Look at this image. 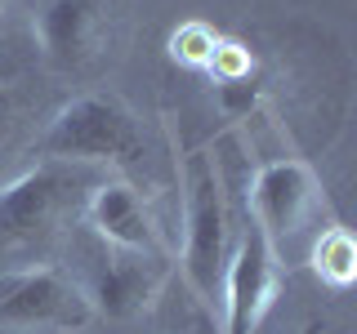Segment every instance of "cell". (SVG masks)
<instances>
[{
    "label": "cell",
    "mask_w": 357,
    "mask_h": 334,
    "mask_svg": "<svg viewBox=\"0 0 357 334\" xmlns=\"http://www.w3.org/2000/svg\"><path fill=\"white\" fill-rule=\"evenodd\" d=\"M255 72H259V58L250 54V45L232 40V36H219L215 58H210V67H206L210 81L215 85H237V81H255Z\"/></svg>",
    "instance_id": "obj_12"
},
{
    "label": "cell",
    "mask_w": 357,
    "mask_h": 334,
    "mask_svg": "<svg viewBox=\"0 0 357 334\" xmlns=\"http://www.w3.org/2000/svg\"><path fill=\"white\" fill-rule=\"evenodd\" d=\"M215 45H219V31L210 27V22H178L170 31V40H165V54H170V63L188 67V72H206L210 58H215Z\"/></svg>",
    "instance_id": "obj_11"
},
{
    "label": "cell",
    "mask_w": 357,
    "mask_h": 334,
    "mask_svg": "<svg viewBox=\"0 0 357 334\" xmlns=\"http://www.w3.org/2000/svg\"><path fill=\"white\" fill-rule=\"evenodd\" d=\"M299 334H340V330H335L331 321H308V326L299 330Z\"/></svg>",
    "instance_id": "obj_15"
},
{
    "label": "cell",
    "mask_w": 357,
    "mask_h": 334,
    "mask_svg": "<svg viewBox=\"0 0 357 334\" xmlns=\"http://www.w3.org/2000/svg\"><path fill=\"white\" fill-rule=\"evenodd\" d=\"M178 187H183V250H178V272H183L188 294L215 317L219 312V285L223 267L232 259L237 241V209L215 170L210 148H192L178 165Z\"/></svg>",
    "instance_id": "obj_2"
},
{
    "label": "cell",
    "mask_w": 357,
    "mask_h": 334,
    "mask_svg": "<svg viewBox=\"0 0 357 334\" xmlns=\"http://www.w3.org/2000/svg\"><path fill=\"white\" fill-rule=\"evenodd\" d=\"M36 156L121 170L134 156H143V120L134 116V107L121 94H107V89L76 94L40 129Z\"/></svg>",
    "instance_id": "obj_4"
},
{
    "label": "cell",
    "mask_w": 357,
    "mask_h": 334,
    "mask_svg": "<svg viewBox=\"0 0 357 334\" xmlns=\"http://www.w3.org/2000/svg\"><path fill=\"white\" fill-rule=\"evenodd\" d=\"M282 272L286 267L277 263L273 245L264 241V232L245 214L237 228V241H232V259L223 267V285H219V334H259L264 317L277 303Z\"/></svg>",
    "instance_id": "obj_6"
},
{
    "label": "cell",
    "mask_w": 357,
    "mask_h": 334,
    "mask_svg": "<svg viewBox=\"0 0 357 334\" xmlns=\"http://www.w3.org/2000/svg\"><path fill=\"white\" fill-rule=\"evenodd\" d=\"M94 321L85 289L54 263L0 267V330H54L76 334Z\"/></svg>",
    "instance_id": "obj_5"
},
{
    "label": "cell",
    "mask_w": 357,
    "mask_h": 334,
    "mask_svg": "<svg viewBox=\"0 0 357 334\" xmlns=\"http://www.w3.org/2000/svg\"><path fill=\"white\" fill-rule=\"evenodd\" d=\"M170 276V263L165 254H139V250H116V245H103L89 254V267L76 281L85 289V303L94 317L107 321H130L139 312H148L156 299H161V285Z\"/></svg>",
    "instance_id": "obj_7"
},
{
    "label": "cell",
    "mask_w": 357,
    "mask_h": 334,
    "mask_svg": "<svg viewBox=\"0 0 357 334\" xmlns=\"http://www.w3.org/2000/svg\"><path fill=\"white\" fill-rule=\"evenodd\" d=\"M215 98L228 120H250L259 111V85L255 81H237V85H215Z\"/></svg>",
    "instance_id": "obj_13"
},
{
    "label": "cell",
    "mask_w": 357,
    "mask_h": 334,
    "mask_svg": "<svg viewBox=\"0 0 357 334\" xmlns=\"http://www.w3.org/2000/svg\"><path fill=\"white\" fill-rule=\"evenodd\" d=\"M76 334H85V330H76Z\"/></svg>",
    "instance_id": "obj_17"
},
{
    "label": "cell",
    "mask_w": 357,
    "mask_h": 334,
    "mask_svg": "<svg viewBox=\"0 0 357 334\" xmlns=\"http://www.w3.org/2000/svg\"><path fill=\"white\" fill-rule=\"evenodd\" d=\"M0 9H5V0H0Z\"/></svg>",
    "instance_id": "obj_16"
},
{
    "label": "cell",
    "mask_w": 357,
    "mask_h": 334,
    "mask_svg": "<svg viewBox=\"0 0 357 334\" xmlns=\"http://www.w3.org/2000/svg\"><path fill=\"white\" fill-rule=\"evenodd\" d=\"M245 214L273 245L282 267H299L308 245L331 218V200L317 170L299 156H273L259 161L245 187Z\"/></svg>",
    "instance_id": "obj_3"
},
{
    "label": "cell",
    "mask_w": 357,
    "mask_h": 334,
    "mask_svg": "<svg viewBox=\"0 0 357 334\" xmlns=\"http://www.w3.org/2000/svg\"><path fill=\"white\" fill-rule=\"evenodd\" d=\"M112 170L81 161L36 156L9 183H0V267H36L67 228L85 214V200Z\"/></svg>",
    "instance_id": "obj_1"
},
{
    "label": "cell",
    "mask_w": 357,
    "mask_h": 334,
    "mask_svg": "<svg viewBox=\"0 0 357 334\" xmlns=\"http://www.w3.org/2000/svg\"><path fill=\"white\" fill-rule=\"evenodd\" d=\"M36 40L50 67L72 72L94 58V45L103 40V9L98 0H45L36 14Z\"/></svg>",
    "instance_id": "obj_9"
},
{
    "label": "cell",
    "mask_w": 357,
    "mask_h": 334,
    "mask_svg": "<svg viewBox=\"0 0 357 334\" xmlns=\"http://www.w3.org/2000/svg\"><path fill=\"white\" fill-rule=\"evenodd\" d=\"M18 120H22V94H18L14 85L0 81V148H5V143L14 138Z\"/></svg>",
    "instance_id": "obj_14"
},
{
    "label": "cell",
    "mask_w": 357,
    "mask_h": 334,
    "mask_svg": "<svg viewBox=\"0 0 357 334\" xmlns=\"http://www.w3.org/2000/svg\"><path fill=\"white\" fill-rule=\"evenodd\" d=\"M85 228L94 241L116 245V250H139V254H165V232L152 209V196L139 192L130 178L107 174L85 200Z\"/></svg>",
    "instance_id": "obj_8"
},
{
    "label": "cell",
    "mask_w": 357,
    "mask_h": 334,
    "mask_svg": "<svg viewBox=\"0 0 357 334\" xmlns=\"http://www.w3.org/2000/svg\"><path fill=\"white\" fill-rule=\"evenodd\" d=\"M304 263L326 289H349L357 281V241H353V232L340 228V223H326V228L317 232V241L308 245Z\"/></svg>",
    "instance_id": "obj_10"
}]
</instances>
